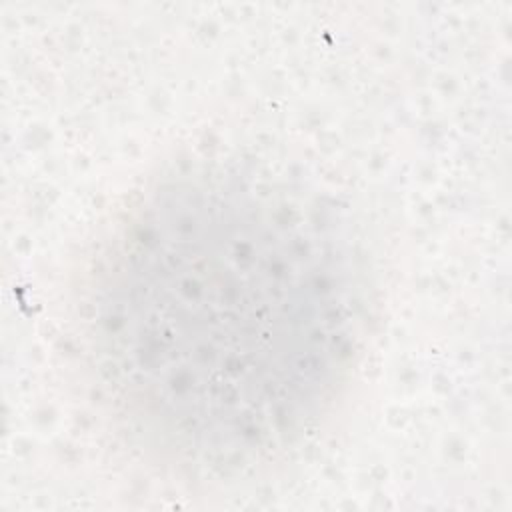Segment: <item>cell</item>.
I'll use <instances>...</instances> for the list:
<instances>
[{"instance_id":"6da1fadb","label":"cell","mask_w":512,"mask_h":512,"mask_svg":"<svg viewBox=\"0 0 512 512\" xmlns=\"http://www.w3.org/2000/svg\"><path fill=\"white\" fill-rule=\"evenodd\" d=\"M82 320L96 386L128 432L224 472L316 430L358 350L364 296L328 210L216 168L130 206L94 260Z\"/></svg>"}]
</instances>
